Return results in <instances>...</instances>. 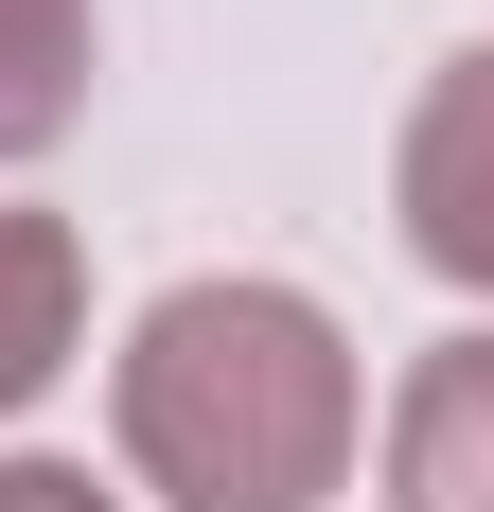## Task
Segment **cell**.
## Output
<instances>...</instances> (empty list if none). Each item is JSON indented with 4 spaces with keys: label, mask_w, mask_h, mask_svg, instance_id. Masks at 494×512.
<instances>
[{
    "label": "cell",
    "mask_w": 494,
    "mask_h": 512,
    "mask_svg": "<svg viewBox=\"0 0 494 512\" xmlns=\"http://www.w3.org/2000/svg\"><path fill=\"white\" fill-rule=\"evenodd\" d=\"M389 512H494V336H442L389 407Z\"/></svg>",
    "instance_id": "cell-3"
},
{
    "label": "cell",
    "mask_w": 494,
    "mask_h": 512,
    "mask_svg": "<svg viewBox=\"0 0 494 512\" xmlns=\"http://www.w3.org/2000/svg\"><path fill=\"white\" fill-rule=\"evenodd\" d=\"M389 195H406V248L442 265V283H477V301H494V36L424 71V106H406V159H389Z\"/></svg>",
    "instance_id": "cell-2"
},
{
    "label": "cell",
    "mask_w": 494,
    "mask_h": 512,
    "mask_svg": "<svg viewBox=\"0 0 494 512\" xmlns=\"http://www.w3.org/2000/svg\"><path fill=\"white\" fill-rule=\"evenodd\" d=\"M71 318H89V248L53 212H0V407H36L71 371Z\"/></svg>",
    "instance_id": "cell-4"
},
{
    "label": "cell",
    "mask_w": 494,
    "mask_h": 512,
    "mask_svg": "<svg viewBox=\"0 0 494 512\" xmlns=\"http://www.w3.org/2000/svg\"><path fill=\"white\" fill-rule=\"evenodd\" d=\"M106 407L177 512H318L353 477V336L300 283H177L142 301Z\"/></svg>",
    "instance_id": "cell-1"
},
{
    "label": "cell",
    "mask_w": 494,
    "mask_h": 512,
    "mask_svg": "<svg viewBox=\"0 0 494 512\" xmlns=\"http://www.w3.org/2000/svg\"><path fill=\"white\" fill-rule=\"evenodd\" d=\"M0 512H124V495H89L71 460H0Z\"/></svg>",
    "instance_id": "cell-6"
},
{
    "label": "cell",
    "mask_w": 494,
    "mask_h": 512,
    "mask_svg": "<svg viewBox=\"0 0 494 512\" xmlns=\"http://www.w3.org/2000/svg\"><path fill=\"white\" fill-rule=\"evenodd\" d=\"M89 106V0H0V159L71 142Z\"/></svg>",
    "instance_id": "cell-5"
}]
</instances>
